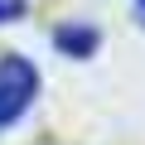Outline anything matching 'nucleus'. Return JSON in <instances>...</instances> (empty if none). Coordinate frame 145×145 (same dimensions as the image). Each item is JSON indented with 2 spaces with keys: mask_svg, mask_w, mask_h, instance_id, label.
Returning a JSON list of instances; mask_svg holds the SVG:
<instances>
[{
  "mask_svg": "<svg viewBox=\"0 0 145 145\" xmlns=\"http://www.w3.org/2000/svg\"><path fill=\"white\" fill-rule=\"evenodd\" d=\"M34 92H39V72H34V63L20 58V53H0V131L29 111Z\"/></svg>",
  "mask_w": 145,
  "mask_h": 145,
  "instance_id": "1",
  "label": "nucleus"
},
{
  "mask_svg": "<svg viewBox=\"0 0 145 145\" xmlns=\"http://www.w3.org/2000/svg\"><path fill=\"white\" fill-rule=\"evenodd\" d=\"M53 44H58L63 53H72V58H87V53L97 48V29H92V24H63V29L53 34Z\"/></svg>",
  "mask_w": 145,
  "mask_h": 145,
  "instance_id": "2",
  "label": "nucleus"
},
{
  "mask_svg": "<svg viewBox=\"0 0 145 145\" xmlns=\"http://www.w3.org/2000/svg\"><path fill=\"white\" fill-rule=\"evenodd\" d=\"M20 10H24V0H0V24H5V20H20Z\"/></svg>",
  "mask_w": 145,
  "mask_h": 145,
  "instance_id": "3",
  "label": "nucleus"
},
{
  "mask_svg": "<svg viewBox=\"0 0 145 145\" xmlns=\"http://www.w3.org/2000/svg\"><path fill=\"white\" fill-rule=\"evenodd\" d=\"M135 15H140V24H145V0H135Z\"/></svg>",
  "mask_w": 145,
  "mask_h": 145,
  "instance_id": "4",
  "label": "nucleus"
}]
</instances>
